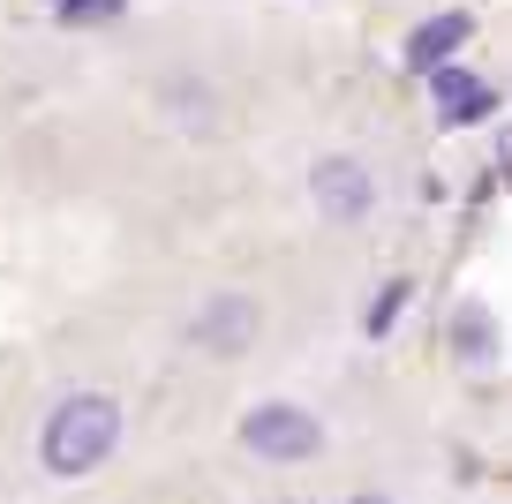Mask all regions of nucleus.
Here are the masks:
<instances>
[{"label":"nucleus","mask_w":512,"mask_h":504,"mask_svg":"<svg viewBox=\"0 0 512 504\" xmlns=\"http://www.w3.org/2000/svg\"><path fill=\"white\" fill-rule=\"evenodd\" d=\"M430 91H437V106H445L452 121H482V113H490V91H482L467 68H430Z\"/></svg>","instance_id":"423d86ee"},{"label":"nucleus","mask_w":512,"mask_h":504,"mask_svg":"<svg viewBox=\"0 0 512 504\" xmlns=\"http://www.w3.org/2000/svg\"><path fill=\"white\" fill-rule=\"evenodd\" d=\"M249 331H256V301L219 294L204 316H196V347H211V354H241V347H249Z\"/></svg>","instance_id":"20e7f679"},{"label":"nucleus","mask_w":512,"mask_h":504,"mask_svg":"<svg viewBox=\"0 0 512 504\" xmlns=\"http://www.w3.org/2000/svg\"><path fill=\"white\" fill-rule=\"evenodd\" d=\"M452 354H460L467 369L497 362V324H490V309H482V301H460V309H452Z\"/></svg>","instance_id":"39448f33"},{"label":"nucleus","mask_w":512,"mask_h":504,"mask_svg":"<svg viewBox=\"0 0 512 504\" xmlns=\"http://www.w3.org/2000/svg\"><path fill=\"white\" fill-rule=\"evenodd\" d=\"M68 8H83V0H68Z\"/></svg>","instance_id":"9d476101"},{"label":"nucleus","mask_w":512,"mask_h":504,"mask_svg":"<svg viewBox=\"0 0 512 504\" xmlns=\"http://www.w3.org/2000/svg\"><path fill=\"white\" fill-rule=\"evenodd\" d=\"M347 504H392V497H347Z\"/></svg>","instance_id":"1a4fd4ad"},{"label":"nucleus","mask_w":512,"mask_h":504,"mask_svg":"<svg viewBox=\"0 0 512 504\" xmlns=\"http://www.w3.org/2000/svg\"><path fill=\"white\" fill-rule=\"evenodd\" d=\"M113 437H121V407H113L106 392H76L53 407L46 422V467L53 474H91L98 459L113 452Z\"/></svg>","instance_id":"f257e3e1"},{"label":"nucleus","mask_w":512,"mask_h":504,"mask_svg":"<svg viewBox=\"0 0 512 504\" xmlns=\"http://www.w3.org/2000/svg\"><path fill=\"white\" fill-rule=\"evenodd\" d=\"M309 189H317V211H324V219H362V211L377 204V181H369L362 158H317Z\"/></svg>","instance_id":"7ed1b4c3"},{"label":"nucleus","mask_w":512,"mask_h":504,"mask_svg":"<svg viewBox=\"0 0 512 504\" xmlns=\"http://www.w3.org/2000/svg\"><path fill=\"white\" fill-rule=\"evenodd\" d=\"M460 38H467L460 16H437V23H422V31L407 38V61L415 68H445V53H460Z\"/></svg>","instance_id":"0eeeda50"},{"label":"nucleus","mask_w":512,"mask_h":504,"mask_svg":"<svg viewBox=\"0 0 512 504\" xmlns=\"http://www.w3.org/2000/svg\"><path fill=\"white\" fill-rule=\"evenodd\" d=\"M400 301H407V286H384L377 294V309H369V331H384L392 316H400Z\"/></svg>","instance_id":"6e6552de"},{"label":"nucleus","mask_w":512,"mask_h":504,"mask_svg":"<svg viewBox=\"0 0 512 504\" xmlns=\"http://www.w3.org/2000/svg\"><path fill=\"white\" fill-rule=\"evenodd\" d=\"M241 444H249L256 459H317V444H324V429H317V414L309 407H287V399H264V407H249V422H241Z\"/></svg>","instance_id":"f03ea898"}]
</instances>
